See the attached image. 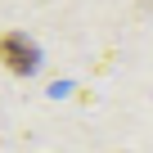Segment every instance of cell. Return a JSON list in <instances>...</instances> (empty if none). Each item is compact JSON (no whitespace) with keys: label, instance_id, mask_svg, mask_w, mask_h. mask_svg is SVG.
I'll return each instance as SVG.
<instances>
[{"label":"cell","instance_id":"obj_1","mask_svg":"<svg viewBox=\"0 0 153 153\" xmlns=\"http://www.w3.org/2000/svg\"><path fill=\"white\" fill-rule=\"evenodd\" d=\"M0 63L18 76H32L41 68V50L27 32H0Z\"/></svg>","mask_w":153,"mask_h":153}]
</instances>
